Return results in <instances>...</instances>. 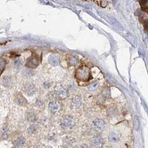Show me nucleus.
Segmentation results:
<instances>
[{"instance_id":"nucleus-1","label":"nucleus","mask_w":148,"mask_h":148,"mask_svg":"<svg viewBox=\"0 0 148 148\" xmlns=\"http://www.w3.org/2000/svg\"><path fill=\"white\" fill-rule=\"evenodd\" d=\"M75 78L81 82H88L91 79V73L88 67L81 66L76 70Z\"/></svg>"},{"instance_id":"nucleus-2","label":"nucleus","mask_w":148,"mask_h":148,"mask_svg":"<svg viewBox=\"0 0 148 148\" xmlns=\"http://www.w3.org/2000/svg\"><path fill=\"white\" fill-rule=\"evenodd\" d=\"M61 126L63 129H67V130H71L75 126V120L72 116L67 115L64 116L61 121Z\"/></svg>"},{"instance_id":"nucleus-3","label":"nucleus","mask_w":148,"mask_h":148,"mask_svg":"<svg viewBox=\"0 0 148 148\" xmlns=\"http://www.w3.org/2000/svg\"><path fill=\"white\" fill-rule=\"evenodd\" d=\"M39 64V57L36 55H32L30 58L28 60V61L26 62V66L29 68H36Z\"/></svg>"},{"instance_id":"nucleus-4","label":"nucleus","mask_w":148,"mask_h":148,"mask_svg":"<svg viewBox=\"0 0 148 148\" xmlns=\"http://www.w3.org/2000/svg\"><path fill=\"white\" fill-rule=\"evenodd\" d=\"M23 91L26 95L28 96H32L36 92V87H35L34 83H28L24 85L23 87Z\"/></svg>"},{"instance_id":"nucleus-5","label":"nucleus","mask_w":148,"mask_h":148,"mask_svg":"<svg viewBox=\"0 0 148 148\" xmlns=\"http://www.w3.org/2000/svg\"><path fill=\"white\" fill-rule=\"evenodd\" d=\"M48 108H49V110L51 113H53V114H56V113H58L61 111L62 106H61V104L59 103L58 101H56V100H53V101L50 102L49 105H48Z\"/></svg>"},{"instance_id":"nucleus-6","label":"nucleus","mask_w":148,"mask_h":148,"mask_svg":"<svg viewBox=\"0 0 148 148\" xmlns=\"http://www.w3.org/2000/svg\"><path fill=\"white\" fill-rule=\"evenodd\" d=\"M15 101H16V103L18 104V105L22 106V107L27 106V103H28L26 98L22 96V94H21V93L16 94V96H15Z\"/></svg>"},{"instance_id":"nucleus-7","label":"nucleus","mask_w":148,"mask_h":148,"mask_svg":"<svg viewBox=\"0 0 148 148\" xmlns=\"http://www.w3.org/2000/svg\"><path fill=\"white\" fill-rule=\"evenodd\" d=\"M93 125L96 130H102L104 128V126H105V122L102 119H95L93 121Z\"/></svg>"},{"instance_id":"nucleus-8","label":"nucleus","mask_w":148,"mask_h":148,"mask_svg":"<svg viewBox=\"0 0 148 148\" xmlns=\"http://www.w3.org/2000/svg\"><path fill=\"white\" fill-rule=\"evenodd\" d=\"M103 142H104V140H103L101 136H94L91 138V144H93L94 146H96V147L102 145Z\"/></svg>"},{"instance_id":"nucleus-9","label":"nucleus","mask_w":148,"mask_h":148,"mask_svg":"<svg viewBox=\"0 0 148 148\" xmlns=\"http://www.w3.org/2000/svg\"><path fill=\"white\" fill-rule=\"evenodd\" d=\"M79 60L77 57L73 56V55H70L67 59V63L70 67H74V66H77L79 64Z\"/></svg>"},{"instance_id":"nucleus-10","label":"nucleus","mask_w":148,"mask_h":148,"mask_svg":"<svg viewBox=\"0 0 148 148\" xmlns=\"http://www.w3.org/2000/svg\"><path fill=\"white\" fill-rule=\"evenodd\" d=\"M71 104L74 107H79L82 104V98H81L80 96L76 95L72 97V100H71Z\"/></svg>"},{"instance_id":"nucleus-11","label":"nucleus","mask_w":148,"mask_h":148,"mask_svg":"<svg viewBox=\"0 0 148 148\" xmlns=\"http://www.w3.org/2000/svg\"><path fill=\"white\" fill-rule=\"evenodd\" d=\"M55 92H56L57 96H59L62 98H64L67 96V90L64 87L62 86H58L56 89H55Z\"/></svg>"},{"instance_id":"nucleus-12","label":"nucleus","mask_w":148,"mask_h":148,"mask_svg":"<svg viewBox=\"0 0 148 148\" xmlns=\"http://www.w3.org/2000/svg\"><path fill=\"white\" fill-rule=\"evenodd\" d=\"M26 117H27V120L29 122H34L37 120V114L33 110H29L26 114Z\"/></svg>"},{"instance_id":"nucleus-13","label":"nucleus","mask_w":148,"mask_h":148,"mask_svg":"<svg viewBox=\"0 0 148 148\" xmlns=\"http://www.w3.org/2000/svg\"><path fill=\"white\" fill-rule=\"evenodd\" d=\"M48 61H49V63L51 64L52 66H58L59 65L58 56H56V55H51V56L49 57Z\"/></svg>"},{"instance_id":"nucleus-14","label":"nucleus","mask_w":148,"mask_h":148,"mask_svg":"<svg viewBox=\"0 0 148 148\" xmlns=\"http://www.w3.org/2000/svg\"><path fill=\"white\" fill-rule=\"evenodd\" d=\"M119 139H120L119 136H118L116 133H114V132L110 133L109 136H108V140H109L110 142H112V143L118 142V141H119Z\"/></svg>"},{"instance_id":"nucleus-15","label":"nucleus","mask_w":148,"mask_h":148,"mask_svg":"<svg viewBox=\"0 0 148 148\" xmlns=\"http://www.w3.org/2000/svg\"><path fill=\"white\" fill-rule=\"evenodd\" d=\"M13 144H14V145L17 146V147L23 146L24 144H25V138H24L23 137H19L18 138L13 142Z\"/></svg>"},{"instance_id":"nucleus-16","label":"nucleus","mask_w":148,"mask_h":148,"mask_svg":"<svg viewBox=\"0 0 148 148\" xmlns=\"http://www.w3.org/2000/svg\"><path fill=\"white\" fill-rule=\"evenodd\" d=\"M102 96H103V97H105V98H108V97H110L111 94H110V90H109V88H104V90H103V91H102Z\"/></svg>"},{"instance_id":"nucleus-17","label":"nucleus","mask_w":148,"mask_h":148,"mask_svg":"<svg viewBox=\"0 0 148 148\" xmlns=\"http://www.w3.org/2000/svg\"><path fill=\"white\" fill-rule=\"evenodd\" d=\"M6 60L4 58H2V57H0V71H2L6 67Z\"/></svg>"},{"instance_id":"nucleus-18","label":"nucleus","mask_w":148,"mask_h":148,"mask_svg":"<svg viewBox=\"0 0 148 148\" xmlns=\"http://www.w3.org/2000/svg\"><path fill=\"white\" fill-rule=\"evenodd\" d=\"M28 131H29V134L35 133V132L37 131V127H36V125H34V124L30 125V126L29 127V129H28Z\"/></svg>"},{"instance_id":"nucleus-19","label":"nucleus","mask_w":148,"mask_h":148,"mask_svg":"<svg viewBox=\"0 0 148 148\" xmlns=\"http://www.w3.org/2000/svg\"><path fill=\"white\" fill-rule=\"evenodd\" d=\"M9 77H4V80H3V83L6 87H9L10 84H11V81H10Z\"/></svg>"},{"instance_id":"nucleus-20","label":"nucleus","mask_w":148,"mask_h":148,"mask_svg":"<svg viewBox=\"0 0 148 148\" xmlns=\"http://www.w3.org/2000/svg\"><path fill=\"white\" fill-rule=\"evenodd\" d=\"M97 83H91V84H89L88 86V90H95V89L97 88Z\"/></svg>"},{"instance_id":"nucleus-21","label":"nucleus","mask_w":148,"mask_h":148,"mask_svg":"<svg viewBox=\"0 0 148 148\" xmlns=\"http://www.w3.org/2000/svg\"><path fill=\"white\" fill-rule=\"evenodd\" d=\"M96 3L101 6V7H103V8L106 7V6H107V5H108V1H96Z\"/></svg>"},{"instance_id":"nucleus-22","label":"nucleus","mask_w":148,"mask_h":148,"mask_svg":"<svg viewBox=\"0 0 148 148\" xmlns=\"http://www.w3.org/2000/svg\"><path fill=\"white\" fill-rule=\"evenodd\" d=\"M148 3V1H144V0H142V1H139V4H140L141 6H146Z\"/></svg>"},{"instance_id":"nucleus-23","label":"nucleus","mask_w":148,"mask_h":148,"mask_svg":"<svg viewBox=\"0 0 148 148\" xmlns=\"http://www.w3.org/2000/svg\"><path fill=\"white\" fill-rule=\"evenodd\" d=\"M144 30L148 33V20H146L144 21Z\"/></svg>"},{"instance_id":"nucleus-24","label":"nucleus","mask_w":148,"mask_h":148,"mask_svg":"<svg viewBox=\"0 0 148 148\" xmlns=\"http://www.w3.org/2000/svg\"><path fill=\"white\" fill-rule=\"evenodd\" d=\"M20 64H21V60H19V59L14 61V66H15V67H19V65H20Z\"/></svg>"},{"instance_id":"nucleus-25","label":"nucleus","mask_w":148,"mask_h":148,"mask_svg":"<svg viewBox=\"0 0 148 148\" xmlns=\"http://www.w3.org/2000/svg\"><path fill=\"white\" fill-rule=\"evenodd\" d=\"M143 10H144V11H145L146 13H148V6H147V7H144V9H143Z\"/></svg>"},{"instance_id":"nucleus-26","label":"nucleus","mask_w":148,"mask_h":148,"mask_svg":"<svg viewBox=\"0 0 148 148\" xmlns=\"http://www.w3.org/2000/svg\"><path fill=\"white\" fill-rule=\"evenodd\" d=\"M75 148H80V147H79V146H76V147Z\"/></svg>"},{"instance_id":"nucleus-27","label":"nucleus","mask_w":148,"mask_h":148,"mask_svg":"<svg viewBox=\"0 0 148 148\" xmlns=\"http://www.w3.org/2000/svg\"><path fill=\"white\" fill-rule=\"evenodd\" d=\"M12 148H16V147H15V146H13V147H12Z\"/></svg>"}]
</instances>
